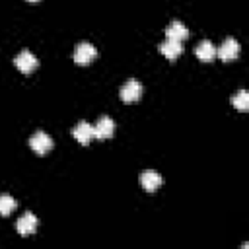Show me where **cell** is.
<instances>
[{
    "instance_id": "cell-1",
    "label": "cell",
    "mask_w": 249,
    "mask_h": 249,
    "mask_svg": "<svg viewBox=\"0 0 249 249\" xmlns=\"http://www.w3.org/2000/svg\"><path fill=\"white\" fill-rule=\"evenodd\" d=\"M95 56H97V49H95L91 43H88V41L78 43V45L74 47V62L80 64V66L89 64Z\"/></svg>"
},
{
    "instance_id": "cell-2",
    "label": "cell",
    "mask_w": 249,
    "mask_h": 249,
    "mask_svg": "<svg viewBox=\"0 0 249 249\" xmlns=\"http://www.w3.org/2000/svg\"><path fill=\"white\" fill-rule=\"evenodd\" d=\"M37 218H35V214H31V212H25L19 220H18V224H16V230H18V233L21 235V237H29V235H33L35 233V230H37Z\"/></svg>"
},
{
    "instance_id": "cell-3",
    "label": "cell",
    "mask_w": 249,
    "mask_h": 249,
    "mask_svg": "<svg viewBox=\"0 0 249 249\" xmlns=\"http://www.w3.org/2000/svg\"><path fill=\"white\" fill-rule=\"evenodd\" d=\"M119 95H121V99L126 101V103L136 101V99H140V95H142V84L136 82V80H128L126 84L121 86Z\"/></svg>"
},
{
    "instance_id": "cell-4",
    "label": "cell",
    "mask_w": 249,
    "mask_h": 249,
    "mask_svg": "<svg viewBox=\"0 0 249 249\" xmlns=\"http://www.w3.org/2000/svg\"><path fill=\"white\" fill-rule=\"evenodd\" d=\"M29 146L37 152V154H47L51 148H53V138L43 132V130H37L31 138H29Z\"/></svg>"
},
{
    "instance_id": "cell-5",
    "label": "cell",
    "mask_w": 249,
    "mask_h": 249,
    "mask_svg": "<svg viewBox=\"0 0 249 249\" xmlns=\"http://www.w3.org/2000/svg\"><path fill=\"white\" fill-rule=\"evenodd\" d=\"M216 54H218L222 60H233V58L239 54V43H237L233 37H228V39L220 45V49L216 51Z\"/></svg>"
},
{
    "instance_id": "cell-6",
    "label": "cell",
    "mask_w": 249,
    "mask_h": 249,
    "mask_svg": "<svg viewBox=\"0 0 249 249\" xmlns=\"http://www.w3.org/2000/svg\"><path fill=\"white\" fill-rule=\"evenodd\" d=\"M14 62H16V66L21 70V72H31V70H35L37 68V56L31 53V51H21L16 58H14Z\"/></svg>"
},
{
    "instance_id": "cell-7",
    "label": "cell",
    "mask_w": 249,
    "mask_h": 249,
    "mask_svg": "<svg viewBox=\"0 0 249 249\" xmlns=\"http://www.w3.org/2000/svg\"><path fill=\"white\" fill-rule=\"evenodd\" d=\"M161 183H163V177L154 169H146V171L140 173V185L146 191H156V189L161 187Z\"/></svg>"
},
{
    "instance_id": "cell-8",
    "label": "cell",
    "mask_w": 249,
    "mask_h": 249,
    "mask_svg": "<svg viewBox=\"0 0 249 249\" xmlns=\"http://www.w3.org/2000/svg\"><path fill=\"white\" fill-rule=\"evenodd\" d=\"M72 136H74L80 144H88L91 138H95V134H93V126H91L89 123H86V121H80L78 124H74V128H72Z\"/></svg>"
},
{
    "instance_id": "cell-9",
    "label": "cell",
    "mask_w": 249,
    "mask_h": 249,
    "mask_svg": "<svg viewBox=\"0 0 249 249\" xmlns=\"http://www.w3.org/2000/svg\"><path fill=\"white\" fill-rule=\"evenodd\" d=\"M158 49H160V53H161L163 56H167L169 60L177 58V56L183 53V45H181V41H173V39H165L163 43L158 45Z\"/></svg>"
},
{
    "instance_id": "cell-10",
    "label": "cell",
    "mask_w": 249,
    "mask_h": 249,
    "mask_svg": "<svg viewBox=\"0 0 249 249\" xmlns=\"http://www.w3.org/2000/svg\"><path fill=\"white\" fill-rule=\"evenodd\" d=\"M113 130H115V123L111 117H101L95 126H93V134L95 138H111L113 136Z\"/></svg>"
},
{
    "instance_id": "cell-11",
    "label": "cell",
    "mask_w": 249,
    "mask_h": 249,
    "mask_svg": "<svg viewBox=\"0 0 249 249\" xmlns=\"http://www.w3.org/2000/svg\"><path fill=\"white\" fill-rule=\"evenodd\" d=\"M195 54L200 58V60H212L214 56H216V47L212 45V41H208V39H202L196 47H195Z\"/></svg>"
},
{
    "instance_id": "cell-12",
    "label": "cell",
    "mask_w": 249,
    "mask_h": 249,
    "mask_svg": "<svg viewBox=\"0 0 249 249\" xmlns=\"http://www.w3.org/2000/svg\"><path fill=\"white\" fill-rule=\"evenodd\" d=\"M165 35H167V39H173V41H183V39H187V35H189V31H187V27L181 23V21H171L169 25H167V29H165Z\"/></svg>"
},
{
    "instance_id": "cell-13",
    "label": "cell",
    "mask_w": 249,
    "mask_h": 249,
    "mask_svg": "<svg viewBox=\"0 0 249 249\" xmlns=\"http://www.w3.org/2000/svg\"><path fill=\"white\" fill-rule=\"evenodd\" d=\"M231 105L237 109V111H247L249 109V93H247V89H239L233 97H231Z\"/></svg>"
},
{
    "instance_id": "cell-14",
    "label": "cell",
    "mask_w": 249,
    "mask_h": 249,
    "mask_svg": "<svg viewBox=\"0 0 249 249\" xmlns=\"http://www.w3.org/2000/svg\"><path fill=\"white\" fill-rule=\"evenodd\" d=\"M14 208H16V200L10 196V195H0V216H8V214H12L14 212Z\"/></svg>"
},
{
    "instance_id": "cell-15",
    "label": "cell",
    "mask_w": 249,
    "mask_h": 249,
    "mask_svg": "<svg viewBox=\"0 0 249 249\" xmlns=\"http://www.w3.org/2000/svg\"><path fill=\"white\" fill-rule=\"evenodd\" d=\"M31 2H37V0H31Z\"/></svg>"
}]
</instances>
